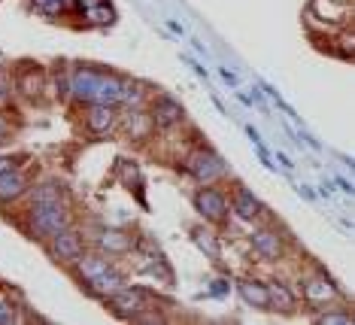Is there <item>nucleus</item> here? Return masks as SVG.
Returning <instances> with one entry per match:
<instances>
[{"label":"nucleus","mask_w":355,"mask_h":325,"mask_svg":"<svg viewBox=\"0 0 355 325\" xmlns=\"http://www.w3.org/2000/svg\"><path fill=\"white\" fill-rule=\"evenodd\" d=\"M73 222H76V213H73V204H70V201L21 207V216H19L21 231H25L31 240H40V243H46L52 234H58L61 228H67V225H73Z\"/></svg>","instance_id":"f257e3e1"},{"label":"nucleus","mask_w":355,"mask_h":325,"mask_svg":"<svg viewBox=\"0 0 355 325\" xmlns=\"http://www.w3.org/2000/svg\"><path fill=\"white\" fill-rule=\"evenodd\" d=\"M182 161V170L185 176H191L198 185H213V183H222L231 176L228 170V161H225L216 149H209V146H191L189 152L180 158Z\"/></svg>","instance_id":"f03ea898"},{"label":"nucleus","mask_w":355,"mask_h":325,"mask_svg":"<svg viewBox=\"0 0 355 325\" xmlns=\"http://www.w3.org/2000/svg\"><path fill=\"white\" fill-rule=\"evenodd\" d=\"M297 298H301L310 310H319V307L346 301V292L337 286V283L331 280L325 271H319V267H316L313 274H306V277L297 280Z\"/></svg>","instance_id":"7ed1b4c3"},{"label":"nucleus","mask_w":355,"mask_h":325,"mask_svg":"<svg viewBox=\"0 0 355 325\" xmlns=\"http://www.w3.org/2000/svg\"><path fill=\"white\" fill-rule=\"evenodd\" d=\"M155 301H158V298L152 295L146 286H131V283H125L116 295L107 298V307L119 316V319H131L134 322L137 313H143L146 307H155Z\"/></svg>","instance_id":"20e7f679"},{"label":"nucleus","mask_w":355,"mask_h":325,"mask_svg":"<svg viewBox=\"0 0 355 325\" xmlns=\"http://www.w3.org/2000/svg\"><path fill=\"white\" fill-rule=\"evenodd\" d=\"M146 110H149V116L155 122L158 131H176V128H182L185 122H189L185 107L167 92H152L149 101H146Z\"/></svg>","instance_id":"39448f33"},{"label":"nucleus","mask_w":355,"mask_h":325,"mask_svg":"<svg viewBox=\"0 0 355 325\" xmlns=\"http://www.w3.org/2000/svg\"><path fill=\"white\" fill-rule=\"evenodd\" d=\"M43 247H46V253L52 256V262H58L64 267H73L76 258L88 249L85 247V234L76 228V222L67 225V228H61L58 234H52V238L46 240Z\"/></svg>","instance_id":"423d86ee"},{"label":"nucleus","mask_w":355,"mask_h":325,"mask_svg":"<svg viewBox=\"0 0 355 325\" xmlns=\"http://www.w3.org/2000/svg\"><path fill=\"white\" fill-rule=\"evenodd\" d=\"M31 183H34V167L25 165V161L0 170V207L6 210V207L21 204V198H25V192L31 189Z\"/></svg>","instance_id":"0eeeda50"},{"label":"nucleus","mask_w":355,"mask_h":325,"mask_svg":"<svg viewBox=\"0 0 355 325\" xmlns=\"http://www.w3.org/2000/svg\"><path fill=\"white\" fill-rule=\"evenodd\" d=\"M191 201H195V210H198V216L204 219V222H209V225L228 222V216H231L228 192L219 189L216 183H213V185H200Z\"/></svg>","instance_id":"6e6552de"},{"label":"nucleus","mask_w":355,"mask_h":325,"mask_svg":"<svg viewBox=\"0 0 355 325\" xmlns=\"http://www.w3.org/2000/svg\"><path fill=\"white\" fill-rule=\"evenodd\" d=\"M83 116V131L88 137H112L119 131V107H103V103H88Z\"/></svg>","instance_id":"1a4fd4ad"},{"label":"nucleus","mask_w":355,"mask_h":325,"mask_svg":"<svg viewBox=\"0 0 355 325\" xmlns=\"http://www.w3.org/2000/svg\"><path fill=\"white\" fill-rule=\"evenodd\" d=\"M249 243H252L255 256L264 258V262H279L286 256V231L273 228V225H258L249 234Z\"/></svg>","instance_id":"9d476101"},{"label":"nucleus","mask_w":355,"mask_h":325,"mask_svg":"<svg viewBox=\"0 0 355 325\" xmlns=\"http://www.w3.org/2000/svg\"><path fill=\"white\" fill-rule=\"evenodd\" d=\"M61 201H70L67 183L58 180V176H43V180L31 183V189L25 192L21 204L25 207H40V204H61Z\"/></svg>","instance_id":"9b49d317"},{"label":"nucleus","mask_w":355,"mask_h":325,"mask_svg":"<svg viewBox=\"0 0 355 325\" xmlns=\"http://www.w3.org/2000/svg\"><path fill=\"white\" fill-rule=\"evenodd\" d=\"M119 131L134 143H146V140L155 137L158 128H155V122H152L146 107H134V110L119 112Z\"/></svg>","instance_id":"f8f14e48"},{"label":"nucleus","mask_w":355,"mask_h":325,"mask_svg":"<svg viewBox=\"0 0 355 325\" xmlns=\"http://www.w3.org/2000/svg\"><path fill=\"white\" fill-rule=\"evenodd\" d=\"M228 207H231V213L237 216L240 222H258V219H264V204H261V198H258L252 189H246L243 183H234V185H231Z\"/></svg>","instance_id":"ddd939ff"},{"label":"nucleus","mask_w":355,"mask_h":325,"mask_svg":"<svg viewBox=\"0 0 355 325\" xmlns=\"http://www.w3.org/2000/svg\"><path fill=\"white\" fill-rule=\"evenodd\" d=\"M12 85H15V94H19L21 101H28V103L46 101V70L43 67H34V64L21 67L15 73Z\"/></svg>","instance_id":"4468645a"},{"label":"nucleus","mask_w":355,"mask_h":325,"mask_svg":"<svg viewBox=\"0 0 355 325\" xmlns=\"http://www.w3.org/2000/svg\"><path fill=\"white\" fill-rule=\"evenodd\" d=\"M112 265H116V258H112V256L101 253V249H85V253L73 262V267H70V271H73V277H76L79 283H92L94 277L107 274Z\"/></svg>","instance_id":"2eb2a0df"},{"label":"nucleus","mask_w":355,"mask_h":325,"mask_svg":"<svg viewBox=\"0 0 355 325\" xmlns=\"http://www.w3.org/2000/svg\"><path fill=\"white\" fill-rule=\"evenodd\" d=\"M94 247H98L101 253L119 258V256H128L134 249V238L125 231H119V228H98V234H94Z\"/></svg>","instance_id":"dca6fc26"},{"label":"nucleus","mask_w":355,"mask_h":325,"mask_svg":"<svg viewBox=\"0 0 355 325\" xmlns=\"http://www.w3.org/2000/svg\"><path fill=\"white\" fill-rule=\"evenodd\" d=\"M268 298H270V304H268V310H277V313H295L297 307H301V298H297V292L288 286V283H282V280H268Z\"/></svg>","instance_id":"f3484780"},{"label":"nucleus","mask_w":355,"mask_h":325,"mask_svg":"<svg viewBox=\"0 0 355 325\" xmlns=\"http://www.w3.org/2000/svg\"><path fill=\"white\" fill-rule=\"evenodd\" d=\"M125 283H128V280H125V274L119 271L116 265H112L107 274H101V277H94L92 283H83V289L88 292V295H94V298H101V301H107V298H110V295H116V292L122 289Z\"/></svg>","instance_id":"a211bd4d"},{"label":"nucleus","mask_w":355,"mask_h":325,"mask_svg":"<svg viewBox=\"0 0 355 325\" xmlns=\"http://www.w3.org/2000/svg\"><path fill=\"white\" fill-rule=\"evenodd\" d=\"M237 295L240 301L246 307H252V310H268L270 298H268V283L264 280H255V277H243L237 280Z\"/></svg>","instance_id":"6ab92c4d"},{"label":"nucleus","mask_w":355,"mask_h":325,"mask_svg":"<svg viewBox=\"0 0 355 325\" xmlns=\"http://www.w3.org/2000/svg\"><path fill=\"white\" fill-rule=\"evenodd\" d=\"M28 307L21 304V298L15 292L0 286V325H15V322H25L28 319Z\"/></svg>","instance_id":"aec40b11"},{"label":"nucleus","mask_w":355,"mask_h":325,"mask_svg":"<svg viewBox=\"0 0 355 325\" xmlns=\"http://www.w3.org/2000/svg\"><path fill=\"white\" fill-rule=\"evenodd\" d=\"M112 22H116V10H112L110 0H94V3L83 12L85 28H110Z\"/></svg>","instance_id":"412c9836"},{"label":"nucleus","mask_w":355,"mask_h":325,"mask_svg":"<svg viewBox=\"0 0 355 325\" xmlns=\"http://www.w3.org/2000/svg\"><path fill=\"white\" fill-rule=\"evenodd\" d=\"M328 49H331V55H337V58H343V61L352 58L355 34L349 31V24H346V28H334V31H331V34H328Z\"/></svg>","instance_id":"4be33fe9"},{"label":"nucleus","mask_w":355,"mask_h":325,"mask_svg":"<svg viewBox=\"0 0 355 325\" xmlns=\"http://www.w3.org/2000/svg\"><path fill=\"white\" fill-rule=\"evenodd\" d=\"M46 97L61 101V103L70 101V70L58 67L55 73H46Z\"/></svg>","instance_id":"5701e85b"},{"label":"nucleus","mask_w":355,"mask_h":325,"mask_svg":"<svg viewBox=\"0 0 355 325\" xmlns=\"http://www.w3.org/2000/svg\"><path fill=\"white\" fill-rule=\"evenodd\" d=\"M149 85L146 83H137V79H125V88H122V103L119 110H134V107H146L149 101Z\"/></svg>","instance_id":"b1692460"},{"label":"nucleus","mask_w":355,"mask_h":325,"mask_svg":"<svg viewBox=\"0 0 355 325\" xmlns=\"http://www.w3.org/2000/svg\"><path fill=\"white\" fill-rule=\"evenodd\" d=\"M313 319H316L319 325H349L352 322V310L346 307V301L328 304V307H319V310H313Z\"/></svg>","instance_id":"393cba45"},{"label":"nucleus","mask_w":355,"mask_h":325,"mask_svg":"<svg viewBox=\"0 0 355 325\" xmlns=\"http://www.w3.org/2000/svg\"><path fill=\"white\" fill-rule=\"evenodd\" d=\"M191 240H195V247L207 258H213V262H219V258H222V243H219V238H216L209 228H195V231H191Z\"/></svg>","instance_id":"a878e982"},{"label":"nucleus","mask_w":355,"mask_h":325,"mask_svg":"<svg viewBox=\"0 0 355 325\" xmlns=\"http://www.w3.org/2000/svg\"><path fill=\"white\" fill-rule=\"evenodd\" d=\"M31 6H34L37 15H43V19H49V22H61V19H67V12H70L61 0H31Z\"/></svg>","instance_id":"bb28decb"},{"label":"nucleus","mask_w":355,"mask_h":325,"mask_svg":"<svg viewBox=\"0 0 355 325\" xmlns=\"http://www.w3.org/2000/svg\"><path fill=\"white\" fill-rule=\"evenodd\" d=\"M116 176L122 185H128V189H140V170H137L134 161H119Z\"/></svg>","instance_id":"cd10ccee"},{"label":"nucleus","mask_w":355,"mask_h":325,"mask_svg":"<svg viewBox=\"0 0 355 325\" xmlns=\"http://www.w3.org/2000/svg\"><path fill=\"white\" fill-rule=\"evenodd\" d=\"M10 137H12V122L6 116V110H0V146L10 140Z\"/></svg>","instance_id":"c85d7f7f"},{"label":"nucleus","mask_w":355,"mask_h":325,"mask_svg":"<svg viewBox=\"0 0 355 325\" xmlns=\"http://www.w3.org/2000/svg\"><path fill=\"white\" fill-rule=\"evenodd\" d=\"M228 292H231V283L228 280H213V283H209V295H216V298H225V295H228Z\"/></svg>","instance_id":"c756f323"},{"label":"nucleus","mask_w":355,"mask_h":325,"mask_svg":"<svg viewBox=\"0 0 355 325\" xmlns=\"http://www.w3.org/2000/svg\"><path fill=\"white\" fill-rule=\"evenodd\" d=\"M219 73H222V79H225V83H228L231 88H240V76H237V73H234V70H228V67H219Z\"/></svg>","instance_id":"7c9ffc66"},{"label":"nucleus","mask_w":355,"mask_h":325,"mask_svg":"<svg viewBox=\"0 0 355 325\" xmlns=\"http://www.w3.org/2000/svg\"><path fill=\"white\" fill-rule=\"evenodd\" d=\"M182 61H185V64H189V67H191V70H195V73H198V76H200V79H204V83H207V79H209V76H207V67H200V64H198L195 58H189V55H185V58H182Z\"/></svg>","instance_id":"2f4dec72"},{"label":"nucleus","mask_w":355,"mask_h":325,"mask_svg":"<svg viewBox=\"0 0 355 325\" xmlns=\"http://www.w3.org/2000/svg\"><path fill=\"white\" fill-rule=\"evenodd\" d=\"M277 161H279V165H282V170H295V161H292V158H288V156H282V152H279V156H277Z\"/></svg>","instance_id":"473e14b6"},{"label":"nucleus","mask_w":355,"mask_h":325,"mask_svg":"<svg viewBox=\"0 0 355 325\" xmlns=\"http://www.w3.org/2000/svg\"><path fill=\"white\" fill-rule=\"evenodd\" d=\"M297 194H304L306 201H313V198H316V192H313L310 185H297Z\"/></svg>","instance_id":"72a5a7b5"},{"label":"nucleus","mask_w":355,"mask_h":325,"mask_svg":"<svg viewBox=\"0 0 355 325\" xmlns=\"http://www.w3.org/2000/svg\"><path fill=\"white\" fill-rule=\"evenodd\" d=\"M167 28H171V31H173V34H180V37H185V28H182V24H180V22H167Z\"/></svg>","instance_id":"f704fd0d"},{"label":"nucleus","mask_w":355,"mask_h":325,"mask_svg":"<svg viewBox=\"0 0 355 325\" xmlns=\"http://www.w3.org/2000/svg\"><path fill=\"white\" fill-rule=\"evenodd\" d=\"M337 185L346 192V194H352V185H349V180H343V176H337Z\"/></svg>","instance_id":"c9c22d12"},{"label":"nucleus","mask_w":355,"mask_h":325,"mask_svg":"<svg viewBox=\"0 0 355 325\" xmlns=\"http://www.w3.org/2000/svg\"><path fill=\"white\" fill-rule=\"evenodd\" d=\"M61 3H64V6H67V10H70V6H73V0H61Z\"/></svg>","instance_id":"e433bc0d"}]
</instances>
